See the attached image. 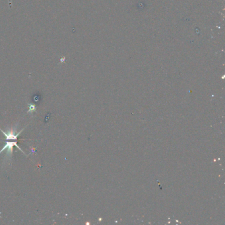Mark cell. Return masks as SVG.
Masks as SVG:
<instances>
[{
  "mask_svg": "<svg viewBox=\"0 0 225 225\" xmlns=\"http://www.w3.org/2000/svg\"><path fill=\"white\" fill-rule=\"evenodd\" d=\"M14 146L17 147L21 151H22L23 153H24V152L22 151V149H21V148L17 145V141H13V142H9V141H7V142H6V143H5V146H4L3 149L0 151V153H2V152H3L5 149H7V153H6V155H9V156H11L12 153H13V147Z\"/></svg>",
  "mask_w": 225,
  "mask_h": 225,
  "instance_id": "1",
  "label": "cell"
},
{
  "mask_svg": "<svg viewBox=\"0 0 225 225\" xmlns=\"http://www.w3.org/2000/svg\"><path fill=\"white\" fill-rule=\"evenodd\" d=\"M23 130H24V129H23L22 130H21L20 132L17 133V134H15L14 131L12 129H11L8 133H5L3 130H2L1 128H0V130H1V132L3 133L4 135H5L6 140H17L18 136H19V135H20L21 133L23 132Z\"/></svg>",
  "mask_w": 225,
  "mask_h": 225,
  "instance_id": "2",
  "label": "cell"
},
{
  "mask_svg": "<svg viewBox=\"0 0 225 225\" xmlns=\"http://www.w3.org/2000/svg\"><path fill=\"white\" fill-rule=\"evenodd\" d=\"M36 110V106L34 104H30L29 105V110L28 111V112H34Z\"/></svg>",
  "mask_w": 225,
  "mask_h": 225,
  "instance_id": "3",
  "label": "cell"
}]
</instances>
